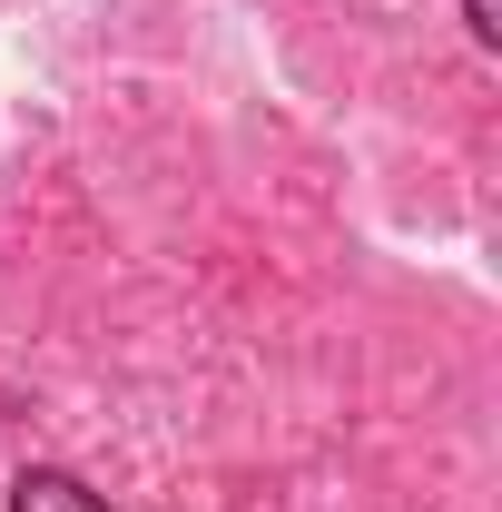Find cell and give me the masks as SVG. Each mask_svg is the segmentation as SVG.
Returning <instances> with one entry per match:
<instances>
[{"instance_id": "obj_1", "label": "cell", "mask_w": 502, "mask_h": 512, "mask_svg": "<svg viewBox=\"0 0 502 512\" xmlns=\"http://www.w3.org/2000/svg\"><path fill=\"white\" fill-rule=\"evenodd\" d=\"M10 512H109V503H99L79 473H50V463H40V473L10 483Z\"/></svg>"}, {"instance_id": "obj_2", "label": "cell", "mask_w": 502, "mask_h": 512, "mask_svg": "<svg viewBox=\"0 0 502 512\" xmlns=\"http://www.w3.org/2000/svg\"><path fill=\"white\" fill-rule=\"evenodd\" d=\"M463 20H473V40H502V0H463Z\"/></svg>"}]
</instances>
